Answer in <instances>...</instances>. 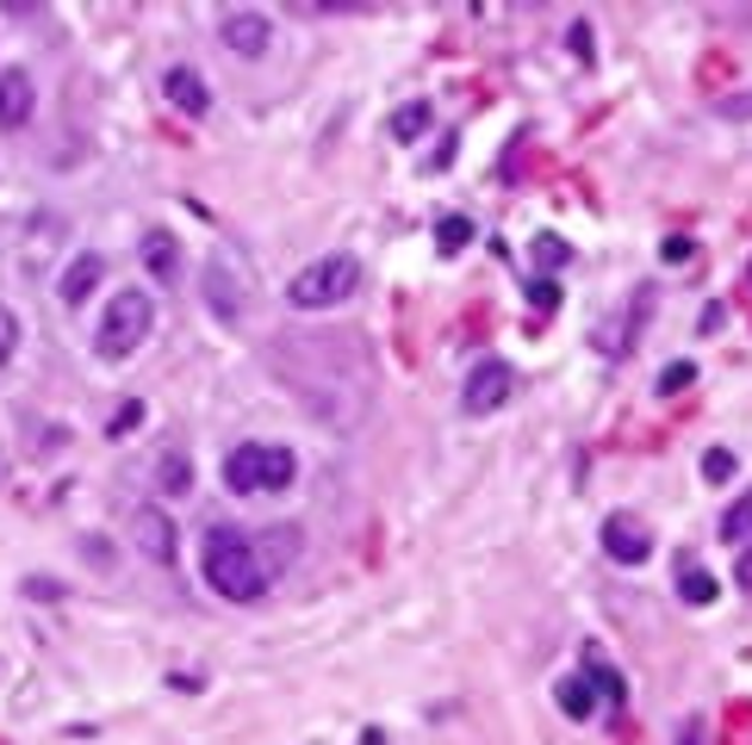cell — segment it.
Returning <instances> with one entry per match:
<instances>
[{
    "label": "cell",
    "instance_id": "obj_28",
    "mask_svg": "<svg viewBox=\"0 0 752 745\" xmlns=\"http://www.w3.org/2000/svg\"><path fill=\"white\" fill-rule=\"evenodd\" d=\"M572 50H579V57L591 62V25H572Z\"/></svg>",
    "mask_w": 752,
    "mask_h": 745
},
{
    "label": "cell",
    "instance_id": "obj_12",
    "mask_svg": "<svg viewBox=\"0 0 752 745\" xmlns=\"http://www.w3.org/2000/svg\"><path fill=\"white\" fill-rule=\"evenodd\" d=\"M162 94H169V106H181L187 118H206V113H212V88H206L194 69H169V75H162Z\"/></svg>",
    "mask_w": 752,
    "mask_h": 745
},
{
    "label": "cell",
    "instance_id": "obj_11",
    "mask_svg": "<svg viewBox=\"0 0 752 745\" xmlns=\"http://www.w3.org/2000/svg\"><path fill=\"white\" fill-rule=\"evenodd\" d=\"M137 547H143V559H155V566H174V554H181L174 522L162 516V510H137Z\"/></svg>",
    "mask_w": 752,
    "mask_h": 745
},
{
    "label": "cell",
    "instance_id": "obj_1",
    "mask_svg": "<svg viewBox=\"0 0 752 745\" xmlns=\"http://www.w3.org/2000/svg\"><path fill=\"white\" fill-rule=\"evenodd\" d=\"M199 566H206V584H212L224 603H255V596H268V584H274L268 559H262V547H255V535H243V528H231V522L206 528Z\"/></svg>",
    "mask_w": 752,
    "mask_h": 745
},
{
    "label": "cell",
    "instance_id": "obj_22",
    "mask_svg": "<svg viewBox=\"0 0 752 745\" xmlns=\"http://www.w3.org/2000/svg\"><path fill=\"white\" fill-rule=\"evenodd\" d=\"M13 348H20V317H13V311L0 305V366L13 361Z\"/></svg>",
    "mask_w": 752,
    "mask_h": 745
},
{
    "label": "cell",
    "instance_id": "obj_23",
    "mask_svg": "<svg viewBox=\"0 0 752 745\" xmlns=\"http://www.w3.org/2000/svg\"><path fill=\"white\" fill-rule=\"evenodd\" d=\"M137 422H143V404H118V417H113V429H106V435H131V429H137Z\"/></svg>",
    "mask_w": 752,
    "mask_h": 745
},
{
    "label": "cell",
    "instance_id": "obj_7",
    "mask_svg": "<svg viewBox=\"0 0 752 745\" xmlns=\"http://www.w3.org/2000/svg\"><path fill=\"white\" fill-rule=\"evenodd\" d=\"M218 38H224V50L231 57H268L274 44V20L268 13H255V7H236V13H224V25H218Z\"/></svg>",
    "mask_w": 752,
    "mask_h": 745
},
{
    "label": "cell",
    "instance_id": "obj_24",
    "mask_svg": "<svg viewBox=\"0 0 752 745\" xmlns=\"http://www.w3.org/2000/svg\"><path fill=\"white\" fill-rule=\"evenodd\" d=\"M715 113H721V118H752V94H728Z\"/></svg>",
    "mask_w": 752,
    "mask_h": 745
},
{
    "label": "cell",
    "instance_id": "obj_20",
    "mask_svg": "<svg viewBox=\"0 0 752 745\" xmlns=\"http://www.w3.org/2000/svg\"><path fill=\"white\" fill-rule=\"evenodd\" d=\"M691 380H696V366H691V361H672L666 373H659V398H672V392H684Z\"/></svg>",
    "mask_w": 752,
    "mask_h": 745
},
{
    "label": "cell",
    "instance_id": "obj_15",
    "mask_svg": "<svg viewBox=\"0 0 752 745\" xmlns=\"http://www.w3.org/2000/svg\"><path fill=\"white\" fill-rule=\"evenodd\" d=\"M429 125H436V106H429V100H405V106L392 113V137H398V143H417Z\"/></svg>",
    "mask_w": 752,
    "mask_h": 745
},
{
    "label": "cell",
    "instance_id": "obj_5",
    "mask_svg": "<svg viewBox=\"0 0 752 745\" xmlns=\"http://www.w3.org/2000/svg\"><path fill=\"white\" fill-rule=\"evenodd\" d=\"M510 392H517V373H510L504 361H479L461 385V410L466 417H491V410L510 404Z\"/></svg>",
    "mask_w": 752,
    "mask_h": 745
},
{
    "label": "cell",
    "instance_id": "obj_9",
    "mask_svg": "<svg viewBox=\"0 0 752 745\" xmlns=\"http://www.w3.org/2000/svg\"><path fill=\"white\" fill-rule=\"evenodd\" d=\"M32 106H38V81L25 69H0V131L32 125Z\"/></svg>",
    "mask_w": 752,
    "mask_h": 745
},
{
    "label": "cell",
    "instance_id": "obj_3",
    "mask_svg": "<svg viewBox=\"0 0 752 745\" xmlns=\"http://www.w3.org/2000/svg\"><path fill=\"white\" fill-rule=\"evenodd\" d=\"M150 329H155L150 292H143V287H125V292H113V299H106V311H100L94 354H100V361H131L137 348L150 342Z\"/></svg>",
    "mask_w": 752,
    "mask_h": 745
},
{
    "label": "cell",
    "instance_id": "obj_17",
    "mask_svg": "<svg viewBox=\"0 0 752 745\" xmlns=\"http://www.w3.org/2000/svg\"><path fill=\"white\" fill-rule=\"evenodd\" d=\"M559 708L572 721H585V714H598V689L585 684V677H559Z\"/></svg>",
    "mask_w": 752,
    "mask_h": 745
},
{
    "label": "cell",
    "instance_id": "obj_4",
    "mask_svg": "<svg viewBox=\"0 0 752 745\" xmlns=\"http://www.w3.org/2000/svg\"><path fill=\"white\" fill-rule=\"evenodd\" d=\"M361 287V261L355 255H317L287 280V305L292 311H336L348 292Z\"/></svg>",
    "mask_w": 752,
    "mask_h": 745
},
{
    "label": "cell",
    "instance_id": "obj_10",
    "mask_svg": "<svg viewBox=\"0 0 752 745\" xmlns=\"http://www.w3.org/2000/svg\"><path fill=\"white\" fill-rule=\"evenodd\" d=\"M106 280V255L100 248H88V255H76L69 268H62V280H57V292H62V305H88V292Z\"/></svg>",
    "mask_w": 752,
    "mask_h": 745
},
{
    "label": "cell",
    "instance_id": "obj_27",
    "mask_svg": "<svg viewBox=\"0 0 752 745\" xmlns=\"http://www.w3.org/2000/svg\"><path fill=\"white\" fill-rule=\"evenodd\" d=\"M691 236H672V243H666V261H691Z\"/></svg>",
    "mask_w": 752,
    "mask_h": 745
},
{
    "label": "cell",
    "instance_id": "obj_31",
    "mask_svg": "<svg viewBox=\"0 0 752 745\" xmlns=\"http://www.w3.org/2000/svg\"><path fill=\"white\" fill-rule=\"evenodd\" d=\"M747 280H752V268H747Z\"/></svg>",
    "mask_w": 752,
    "mask_h": 745
},
{
    "label": "cell",
    "instance_id": "obj_25",
    "mask_svg": "<svg viewBox=\"0 0 752 745\" xmlns=\"http://www.w3.org/2000/svg\"><path fill=\"white\" fill-rule=\"evenodd\" d=\"M535 261L547 268V261H566V243H554V236H541L535 243Z\"/></svg>",
    "mask_w": 752,
    "mask_h": 745
},
{
    "label": "cell",
    "instance_id": "obj_26",
    "mask_svg": "<svg viewBox=\"0 0 752 745\" xmlns=\"http://www.w3.org/2000/svg\"><path fill=\"white\" fill-rule=\"evenodd\" d=\"M529 299H535V305H559V287H554V280H535V287H529Z\"/></svg>",
    "mask_w": 752,
    "mask_h": 745
},
{
    "label": "cell",
    "instance_id": "obj_30",
    "mask_svg": "<svg viewBox=\"0 0 752 745\" xmlns=\"http://www.w3.org/2000/svg\"><path fill=\"white\" fill-rule=\"evenodd\" d=\"M747 566H752V559H740V572H747Z\"/></svg>",
    "mask_w": 752,
    "mask_h": 745
},
{
    "label": "cell",
    "instance_id": "obj_16",
    "mask_svg": "<svg viewBox=\"0 0 752 745\" xmlns=\"http://www.w3.org/2000/svg\"><path fill=\"white\" fill-rule=\"evenodd\" d=\"M678 596H684V603H696V609H709L715 596H721V584H715L703 566H684V572H678Z\"/></svg>",
    "mask_w": 752,
    "mask_h": 745
},
{
    "label": "cell",
    "instance_id": "obj_19",
    "mask_svg": "<svg viewBox=\"0 0 752 745\" xmlns=\"http://www.w3.org/2000/svg\"><path fill=\"white\" fill-rule=\"evenodd\" d=\"M721 535L728 540H740V535H752V491L740 497V503H733L728 516H721Z\"/></svg>",
    "mask_w": 752,
    "mask_h": 745
},
{
    "label": "cell",
    "instance_id": "obj_2",
    "mask_svg": "<svg viewBox=\"0 0 752 745\" xmlns=\"http://www.w3.org/2000/svg\"><path fill=\"white\" fill-rule=\"evenodd\" d=\"M299 478V454L280 441H236L224 454V491L236 497H274Z\"/></svg>",
    "mask_w": 752,
    "mask_h": 745
},
{
    "label": "cell",
    "instance_id": "obj_6",
    "mask_svg": "<svg viewBox=\"0 0 752 745\" xmlns=\"http://www.w3.org/2000/svg\"><path fill=\"white\" fill-rule=\"evenodd\" d=\"M598 540H603V554L616 559V566H647V559H653V528H647L640 516H628V510L603 516Z\"/></svg>",
    "mask_w": 752,
    "mask_h": 745
},
{
    "label": "cell",
    "instance_id": "obj_21",
    "mask_svg": "<svg viewBox=\"0 0 752 745\" xmlns=\"http://www.w3.org/2000/svg\"><path fill=\"white\" fill-rule=\"evenodd\" d=\"M733 473H740V466H733L728 447H709V454H703V478H715V485H721V478H733Z\"/></svg>",
    "mask_w": 752,
    "mask_h": 745
},
{
    "label": "cell",
    "instance_id": "obj_14",
    "mask_svg": "<svg viewBox=\"0 0 752 745\" xmlns=\"http://www.w3.org/2000/svg\"><path fill=\"white\" fill-rule=\"evenodd\" d=\"M155 491H162V497H187V491H194V466H187L181 447H169V454L155 459Z\"/></svg>",
    "mask_w": 752,
    "mask_h": 745
},
{
    "label": "cell",
    "instance_id": "obj_8",
    "mask_svg": "<svg viewBox=\"0 0 752 745\" xmlns=\"http://www.w3.org/2000/svg\"><path fill=\"white\" fill-rule=\"evenodd\" d=\"M199 292H206V305H212V317H218L224 329L243 324V292H236L231 268H224V255H212V261H206V280H199Z\"/></svg>",
    "mask_w": 752,
    "mask_h": 745
},
{
    "label": "cell",
    "instance_id": "obj_13",
    "mask_svg": "<svg viewBox=\"0 0 752 745\" xmlns=\"http://www.w3.org/2000/svg\"><path fill=\"white\" fill-rule=\"evenodd\" d=\"M137 255H143V268H150V280H174V273H181V243H174L169 230H150Z\"/></svg>",
    "mask_w": 752,
    "mask_h": 745
},
{
    "label": "cell",
    "instance_id": "obj_18",
    "mask_svg": "<svg viewBox=\"0 0 752 745\" xmlns=\"http://www.w3.org/2000/svg\"><path fill=\"white\" fill-rule=\"evenodd\" d=\"M466 243H473V218H442V224H436V248H442V255H461Z\"/></svg>",
    "mask_w": 752,
    "mask_h": 745
},
{
    "label": "cell",
    "instance_id": "obj_29",
    "mask_svg": "<svg viewBox=\"0 0 752 745\" xmlns=\"http://www.w3.org/2000/svg\"><path fill=\"white\" fill-rule=\"evenodd\" d=\"M678 745H703V726L691 721V726H684V733H678Z\"/></svg>",
    "mask_w": 752,
    "mask_h": 745
}]
</instances>
